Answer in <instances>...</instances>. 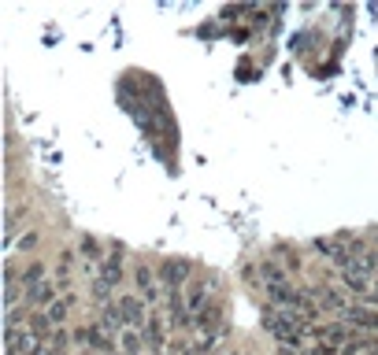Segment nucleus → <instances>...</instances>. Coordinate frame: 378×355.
Returning <instances> with one entry per match:
<instances>
[{"mask_svg": "<svg viewBox=\"0 0 378 355\" xmlns=\"http://www.w3.org/2000/svg\"><path fill=\"white\" fill-rule=\"evenodd\" d=\"M74 340H85L89 348L104 352V355L115 352V340H112V333H108L104 322H96V326H89V329H78V333H74Z\"/></svg>", "mask_w": 378, "mask_h": 355, "instance_id": "6", "label": "nucleus"}, {"mask_svg": "<svg viewBox=\"0 0 378 355\" xmlns=\"http://www.w3.org/2000/svg\"><path fill=\"white\" fill-rule=\"evenodd\" d=\"M93 277L101 285H108V289H119V282H123V248L108 252V260H101V266H96Z\"/></svg>", "mask_w": 378, "mask_h": 355, "instance_id": "4", "label": "nucleus"}, {"mask_svg": "<svg viewBox=\"0 0 378 355\" xmlns=\"http://www.w3.org/2000/svg\"><path fill=\"white\" fill-rule=\"evenodd\" d=\"M156 274H160V285H164V293L167 289H186L189 285V277H193V271H189V263H164V266H156Z\"/></svg>", "mask_w": 378, "mask_h": 355, "instance_id": "5", "label": "nucleus"}, {"mask_svg": "<svg viewBox=\"0 0 378 355\" xmlns=\"http://www.w3.org/2000/svg\"><path fill=\"white\" fill-rule=\"evenodd\" d=\"M311 248H316L323 260H327L334 271H338V266L349 260V237H319V241L311 244Z\"/></svg>", "mask_w": 378, "mask_h": 355, "instance_id": "3", "label": "nucleus"}, {"mask_svg": "<svg viewBox=\"0 0 378 355\" xmlns=\"http://www.w3.org/2000/svg\"><path fill=\"white\" fill-rule=\"evenodd\" d=\"M267 329L275 333L278 344H286V348H300V340H304V333H308V322L300 315H293V311L271 307L267 311Z\"/></svg>", "mask_w": 378, "mask_h": 355, "instance_id": "1", "label": "nucleus"}, {"mask_svg": "<svg viewBox=\"0 0 378 355\" xmlns=\"http://www.w3.org/2000/svg\"><path fill=\"white\" fill-rule=\"evenodd\" d=\"M45 318L52 322V326H63V318H67V304H60V300H56V304L45 311Z\"/></svg>", "mask_w": 378, "mask_h": 355, "instance_id": "7", "label": "nucleus"}, {"mask_svg": "<svg viewBox=\"0 0 378 355\" xmlns=\"http://www.w3.org/2000/svg\"><path fill=\"white\" fill-rule=\"evenodd\" d=\"M134 282H137V296H141L145 304H160V300H164V285H160L156 266L137 263V266H134Z\"/></svg>", "mask_w": 378, "mask_h": 355, "instance_id": "2", "label": "nucleus"}]
</instances>
